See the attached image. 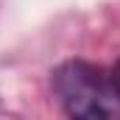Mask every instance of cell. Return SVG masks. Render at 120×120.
Here are the masks:
<instances>
[{
    "label": "cell",
    "instance_id": "1",
    "mask_svg": "<svg viewBox=\"0 0 120 120\" xmlns=\"http://www.w3.org/2000/svg\"><path fill=\"white\" fill-rule=\"evenodd\" d=\"M53 92L70 117H106L115 98L112 81L90 61L70 59L53 70Z\"/></svg>",
    "mask_w": 120,
    "mask_h": 120
},
{
    "label": "cell",
    "instance_id": "2",
    "mask_svg": "<svg viewBox=\"0 0 120 120\" xmlns=\"http://www.w3.org/2000/svg\"><path fill=\"white\" fill-rule=\"evenodd\" d=\"M109 81H112V90H115V98L120 101V59H117V64L112 67V75H109Z\"/></svg>",
    "mask_w": 120,
    "mask_h": 120
}]
</instances>
